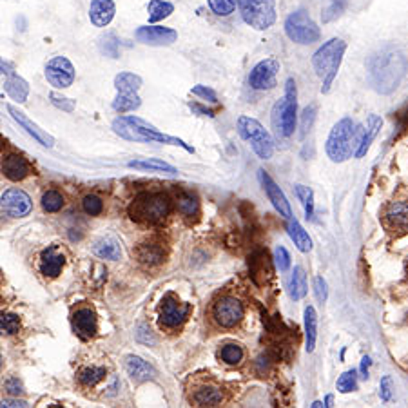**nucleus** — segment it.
Segmentation results:
<instances>
[{"label": "nucleus", "mask_w": 408, "mask_h": 408, "mask_svg": "<svg viewBox=\"0 0 408 408\" xmlns=\"http://www.w3.org/2000/svg\"><path fill=\"white\" fill-rule=\"evenodd\" d=\"M368 82L381 95H390L408 71V59L396 46H387L368 59L366 64Z\"/></svg>", "instance_id": "1"}, {"label": "nucleus", "mask_w": 408, "mask_h": 408, "mask_svg": "<svg viewBox=\"0 0 408 408\" xmlns=\"http://www.w3.org/2000/svg\"><path fill=\"white\" fill-rule=\"evenodd\" d=\"M111 129L116 136L127 140V142H140V143H165V145H176L181 148L184 151L191 152L193 155L194 148H191L189 143H186L178 136H171L162 133L160 129H156L152 124H149L148 120H143L140 116H118L114 118L113 124H111Z\"/></svg>", "instance_id": "2"}, {"label": "nucleus", "mask_w": 408, "mask_h": 408, "mask_svg": "<svg viewBox=\"0 0 408 408\" xmlns=\"http://www.w3.org/2000/svg\"><path fill=\"white\" fill-rule=\"evenodd\" d=\"M361 129L363 127H358L352 122V118H341L340 122L330 129L325 151L334 164L347 162L356 152Z\"/></svg>", "instance_id": "3"}, {"label": "nucleus", "mask_w": 408, "mask_h": 408, "mask_svg": "<svg viewBox=\"0 0 408 408\" xmlns=\"http://www.w3.org/2000/svg\"><path fill=\"white\" fill-rule=\"evenodd\" d=\"M345 51L347 44L343 42L341 38H330V40L325 42L320 49L316 51L314 56H312V66H314L316 75L323 78L321 93H328L330 88H332V82L336 80Z\"/></svg>", "instance_id": "4"}, {"label": "nucleus", "mask_w": 408, "mask_h": 408, "mask_svg": "<svg viewBox=\"0 0 408 408\" xmlns=\"http://www.w3.org/2000/svg\"><path fill=\"white\" fill-rule=\"evenodd\" d=\"M296 124H298V91L296 82L289 78L285 84V95L272 107V126L276 135L289 138L294 135Z\"/></svg>", "instance_id": "5"}, {"label": "nucleus", "mask_w": 408, "mask_h": 408, "mask_svg": "<svg viewBox=\"0 0 408 408\" xmlns=\"http://www.w3.org/2000/svg\"><path fill=\"white\" fill-rule=\"evenodd\" d=\"M171 212V200L164 193H142L129 207V216L140 223H160Z\"/></svg>", "instance_id": "6"}, {"label": "nucleus", "mask_w": 408, "mask_h": 408, "mask_svg": "<svg viewBox=\"0 0 408 408\" xmlns=\"http://www.w3.org/2000/svg\"><path fill=\"white\" fill-rule=\"evenodd\" d=\"M236 129H238V135L241 138L251 142V148L256 152L258 158H261V160L272 158L274 151H276V142H274L269 131L261 126L258 120L251 116H240L238 124H236Z\"/></svg>", "instance_id": "7"}, {"label": "nucleus", "mask_w": 408, "mask_h": 408, "mask_svg": "<svg viewBox=\"0 0 408 408\" xmlns=\"http://www.w3.org/2000/svg\"><path fill=\"white\" fill-rule=\"evenodd\" d=\"M241 18L245 24L258 31L269 30L276 22V2L274 0H238Z\"/></svg>", "instance_id": "8"}, {"label": "nucleus", "mask_w": 408, "mask_h": 408, "mask_svg": "<svg viewBox=\"0 0 408 408\" xmlns=\"http://www.w3.org/2000/svg\"><path fill=\"white\" fill-rule=\"evenodd\" d=\"M285 33L291 38L292 42L307 46V44H314L320 40L321 31L318 28L312 17L305 9H298L292 11L285 20Z\"/></svg>", "instance_id": "9"}, {"label": "nucleus", "mask_w": 408, "mask_h": 408, "mask_svg": "<svg viewBox=\"0 0 408 408\" xmlns=\"http://www.w3.org/2000/svg\"><path fill=\"white\" fill-rule=\"evenodd\" d=\"M245 307L238 298L232 296H223L212 307V318L216 323L223 328H232L244 320Z\"/></svg>", "instance_id": "10"}, {"label": "nucleus", "mask_w": 408, "mask_h": 408, "mask_svg": "<svg viewBox=\"0 0 408 408\" xmlns=\"http://www.w3.org/2000/svg\"><path fill=\"white\" fill-rule=\"evenodd\" d=\"M75 68L66 56H53L46 64V78L53 88L68 89L75 82Z\"/></svg>", "instance_id": "11"}, {"label": "nucleus", "mask_w": 408, "mask_h": 408, "mask_svg": "<svg viewBox=\"0 0 408 408\" xmlns=\"http://www.w3.org/2000/svg\"><path fill=\"white\" fill-rule=\"evenodd\" d=\"M0 205H2V212L9 218H25L33 210V202H31L30 194L22 189L4 191L2 198H0Z\"/></svg>", "instance_id": "12"}, {"label": "nucleus", "mask_w": 408, "mask_h": 408, "mask_svg": "<svg viewBox=\"0 0 408 408\" xmlns=\"http://www.w3.org/2000/svg\"><path fill=\"white\" fill-rule=\"evenodd\" d=\"M280 71V62L276 59H265L258 62L248 75V84L256 91H269L276 85V75Z\"/></svg>", "instance_id": "13"}, {"label": "nucleus", "mask_w": 408, "mask_h": 408, "mask_svg": "<svg viewBox=\"0 0 408 408\" xmlns=\"http://www.w3.org/2000/svg\"><path fill=\"white\" fill-rule=\"evenodd\" d=\"M258 178H260L261 187H263L265 194L269 196L274 209L280 212V216H283L285 220L294 218V216H292V207H291V203H289V200H287L285 193H283V191L280 189L278 184L270 178V174L265 173L263 169H260V171H258Z\"/></svg>", "instance_id": "14"}, {"label": "nucleus", "mask_w": 408, "mask_h": 408, "mask_svg": "<svg viewBox=\"0 0 408 408\" xmlns=\"http://www.w3.org/2000/svg\"><path fill=\"white\" fill-rule=\"evenodd\" d=\"M191 305L180 304L173 296H165L160 307V323L167 328L180 327L189 318Z\"/></svg>", "instance_id": "15"}, {"label": "nucleus", "mask_w": 408, "mask_h": 408, "mask_svg": "<svg viewBox=\"0 0 408 408\" xmlns=\"http://www.w3.org/2000/svg\"><path fill=\"white\" fill-rule=\"evenodd\" d=\"M136 40L148 46H171L176 42L178 33L165 25H140L135 33Z\"/></svg>", "instance_id": "16"}, {"label": "nucleus", "mask_w": 408, "mask_h": 408, "mask_svg": "<svg viewBox=\"0 0 408 408\" xmlns=\"http://www.w3.org/2000/svg\"><path fill=\"white\" fill-rule=\"evenodd\" d=\"M8 113L11 114V118L15 120V122L18 124V126L22 127V129L28 133V135L31 136V138L35 140L37 143H40L42 148H47L51 149L53 145H55V138L47 133V131L40 129V127L37 126V124L33 122V120H30V118L25 116V113H22V111H18L15 105L8 104Z\"/></svg>", "instance_id": "17"}, {"label": "nucleus", "mask_w": 408, "mask_h": 408, "mask_svg": "<svg viewBox=\"0 0 408 408\" xmlns=\"http://www.w3.org/2000/svg\"><path fill=\"white\" fill-rule=\"evenodd\" d=\"M383 218L388 231L397 234L408 232V200H392L385 209Z\"/></svg>", "instance_id": "18"}, {"label": "nucleus", "mask_w": 408, "mask_h": 408, "mask_svg": "<svg viewBox=\"0 0 408 408\" xmlns=\"http://www.w3.org/2000/svg\"><path fill=\"white\" fill-rule=\"evenodd\" d=\"M73 330L82 340H91L98 332V318L93 308H78L73 314Z\"/></svg>", "instance_id": "19"}, {"label": "nucleus", "mask_w": 408, "mask_h": 408, "mask_svg": "<svg viewBox=\"0 0 408 408\" xmlns=\"http://www.w3.org/2000/svg\"><path fill=\"white\" fill-rule=\"evenodd\" d=\"M381 127H383V120H381V116H378V114H371V116L366 118V126L361 129L358 148H356V152H354L356 158H363V156L368 152V149L372 148V143H374L376 136L379 135Z\"/></svg>", "instance_id": "20"}, {"label": "nucleus", "mask_w": 408, "mask_h": 408, "mask_svg": "<svg viewBox=\"0 0 408 408\" xmlns=\"http://www.w3.org/2000/svg\"><path fill=\"white\" fill-rule=\"evenodd\" d=\"M64 265H66V256L59 251L56 245H51L46 251H42L40 256V272L46 278H56L62 272Z\"/></svg>", "instance_id": "21"}, {"label": "nucleus", "mask_w": 408, "mask_h": 408, "mask_svg": "<svg viewBox=\"0 0 408 408\" xmlns=\"http://www.w3.org/2000/svg\"><path fill=\"white\" fill-rule=\"evenodd\" d=\"M2 173H4V176L8 178V180L20 181L31 173V165L24 156L13 152V155L4 156V160H2Z\"/></svg>", "instance_id": "22"}, {"label": "nucleus", "mask_w": 408, "mask_h": 408, "mask_svg": "<svg viewBox=\"0 0 408 408\" xmlns=\"http://www.w3.org/2000/svg\"><path fill=\"white\" fill-rule=\"evenodd\" d=\"M116 13V6L113 0H93L89 6V18L97 28L109 25Z\"/></svg>", "instance_id": "23"}, {"label": "nucleus", "mask_w": 408, "mask_h": 408, "mask_svg": "<svg viewBox=\"0 0 408 408\" xmlns=\"http://www.w3.org/2000/svg\"><path fill=\"white\" fill-rule=\"evenodd\" d=\"M124 366H126L127 374L133 381H148V379L155 378L156 374L155 368L145 359H142L140 356H133V354L124 359Z\"/></svg>", "instance_id": "24"}, {"label": "nucleus", "mask_w": 408, "mask_h": 408, "mask_svg": "<svg viewBox=\"0 0 408 408\" xmlns=\"http://www.w3.org/2000/svg\"><path fill=\"white\" fill-rule=\"evenodd\" d=\"M135 254L140 263L148 267H156L165 261V251L158 244H142Z\"/></svg>", "instance_id": "25"}, {"label": "nucleus", "mask_w": 408, "mask_h": 408, "mask_svg": "<svg viewBox=\"0 0 408 408\" xmlns=\"http://www.w3.org/2000/svg\"><path fill=\"white\" fill-rule=\"evenodd\" d=\"M127 167L136 169V171H155V173H167V174H178V169L174 165L167 164V162L160 160V158H136L127 164Z\"/></svg>", "instance_id": "26"}, {"label": "nucleus", "mask_w": 408, "mask_h": 408, "mask_svg": "<svg viewBox=\"0 0 408 408\" xmlns=\"http://www.w3.org/2000/svg\"><path fill=\"white\" fill-rule=\"evenodd\" d=\"M248 267H251V276H253L254 282L260 285V276L263 278V282L270 278L272 274V269H270V260L267 256L265 251H256V253L251 256V261H248Z\"/></svg>", "instance_id": "27"}, {"label": "nucleus", "mask_w": 408, "mask_h": 408, "mask_svg": "<svg viewBox=\"0 0 408 408\" xmlns=\"http://www.w3.org/2000/svg\"><path fill=\"white\" fill-rule=\"evenodd\" d=\"M287 232L291 236V240L294 241L296 247L301 251V253H311L312 251V240L308 232L305 231L304 225L298 222L296 218L287 220Z\"/></svg>", "instance_id": "28"}, {"label": "nucleus", "mask_w": 408, "mask_h": 408, "mask_svg": "<svg viewBox=\"0 0 408 408\" xmlns=\"http://www.w3.org/2000/svg\"><path fill=\"white\" fill-rule=\"evenodd\" d=\"M4 89L6 93H8L13 100H17L18 104H24V102L28 100V97H30V84H28L22 76L15 75V73L6 76Z\"/></svg>", "instance_id": "29"}, {"label": "nucleus", "mask_w": 408, "mask_h": 408, "mask_svg": "<svg viewBox=\"0 0 408 408\" xmlns=\"http://www.w3.org/2000/svg\"><path fill=\"white\" fill-rule=\"evenodd\" d=\"M95 256L102 258V260H111L116 261L122 256V248L118 245V241L114 238H98L97 241L91 247Z\"/></svg>", "instance_id": "30"}, {"label": "nucleus", "mask_w": 408, "mask_h": 408, "mask_svg": "<svg viewBox=\"0 0 408 408\" xmlns=\"http://www.w3.org/2000/svg\"><path fill=\"white\" fill-rule=\"evenodd\" d=\"M305 343L307 352H314L316 341H318V314L312 305L305 308Z\"/></svg>", "instance_id": "31"}, {"label": "nucleus", "mask_w": 408, "mask_h": 408, "mask_svg": "<svg viewBox=\"0 0 408 408\" xmlns=\"http://www.w3.org/2000/svg\"><path fill=\"white\" fill-rule=\"evenodd\" d=\"M289 294L294 301H299L307 296V274H305L304 267H294L291 276V282H289Z\"/></svg>", "instance_id": "32"}, {"label": "nucleus", "mask_w": 408, "mask_h": 408, "mask_svg": "<svg viewBox=\"0 0 408 408\" xmlns=\"http://www.w3.org/2000/svg\"><path fill=\"white\" fill-rule=\"evenodd\" d=\"M142 84V76L135 75V73L124 71L114 76V88L118 93H138Z\"/></svg>", "instance_id": "33"}, {"label": "nucleus", "mask_w": 408, "mask_h": 408, "mask_svg": "<svg viewBox=\"0 0 408 408\" xmlns=\"http://www.w3.org/2000/svg\"><path fill=\"white\" fill-rule=\"evenodd\" d=\"M222 390L216 387H200L198 390L193 394V401L198 404V407H216L218 403H222Z\"/></svg>", "instance_id": "34"}, {"label": "nucleus", "mask_w": 408, "mask_h": 408, "mask_svg": "<svg viewBox=\"0 0 408 408\" xmlns=\"http://www.w3.org/2000/svg\"><path fill=\"white\" fill-rule=\"evenodd\" d=\"M140 105H142V100H140L138 93H118L113 100V109L120 114L138 109Z\"/></svg>", "instance_id": "35"}, {"label": "nucleus", "mask_w": 408, "mask_h": 408, "mask_svg": "<svg viewBox=\"0 0 408 408\" xmlns=\"http://www.w3.org/2000/svg\"><path fill=\"white\" fill-rule=\"evenodd\" d=\"M176 207L180 215L187 216V218H193V216L198 215L200 202H198V198L193 196L191 193H178Z\"/></svg>", "instance_id": "36"}, {"label": "nucleus", "mask_w": 408, "mask_h": 408, "mask_svg": "<svg viewBox=\"0 0 408 408\" xmlns=\"http://www.w3.org/2000/svg\"><path fill=\"white\" fill-rule=\"evenodd\" d=\"M174 11V6L167 0H151L148 6V13H149V22H160L164 18H167L171 13Z\"/></svg>", "instance_id": "37"}, {"label": "nucleus", "mask_w": 408, "mask_h": 408, "mask_svg": "<svg viewBox=\"0 0 408 408\" xmlns=\"http://www.w3.org/2000/svg\"><path fill=\"white\" fill-rule=\"evenodd\" d=\"M105 374H107V371H105L104 366H85L84 371L78 374V381H80L82 387H97L102 379L105 378Z\"/></svg>", "instance_id": "38"}, {"label": "nucleus", "mask_w": 408, "mask_h": 408, "mask_svg": "<svg viewBox=\"0 0 408 408\" xmlns=\"http://www.w3.org/2000/svg\"><path fill=\"white\" fill-rule=\"evenodd\" d=\"M294 193H296V196H298L299 202H301V205H304L307 220L314 218V191H312L311 187L296 186Z\"/></svg>", "instance_id": "39"}, {"label": "nucleus", "mask_w": 408, "mask_h": 408, "mask_svg": "<svg viewBox=\"0 0 408 408\" xmlns=\"http://www.w3.org/2000/svg\"><path fill=\"white\" fill-rule=\"evenodd\" d=\"M220 359L227 365H238L244 359V349L236 343H229V345H223L220 350Z\"/></svg>", "instance_id": "40"}, {"label": "nucleus", "mask_w": 408, "mask_h": 408, "mask_svg": "<svg viewBox=\"0 0 408 408\" xmlns=\"http://www.w3.org/2000/svg\"><path fill=\"white\" fill-rule=\"evenodd\" d=\"M42 209L46 212H59L64 207V196L55 189H49L42 194Z\"/></svg>", "instance_id": "41"}, {"label": "nucleus", "mask_w": 408, "mask_h": 408, "mask_svg": "<svg viewBox=\"0 0 408 408\" xmlns=\"http://www.w3.org/2000/svg\"><path fill=\"white\" fill-rule=\"evenodd\" d=\"M358 387V371H347L337 378L336 388L341 394H349V392L356 390Z\"/></svg>", "instance_id": "42"}, {"label": "nucleus", "mask_w": 408, "mask_h": 408, "mask_svg": "<svg viewBox=\"0 0 408 408\" xmlns=\"http://www.w3.org/2000/svg\"><path fill=\"white\" fill-rule=\"evenodd\" d=\"M210 11L218 15V17H229L231 13H234L238 0H207Z\"/></svg>", "instance_id": "43"}, {"label": "nucleus", "mask_w": 408, "mask_h": 408, "mask_svg": "<svg viewBox=\"0 0 408 408\" xmlns=\"http://www.w3.org/2000/svg\"><path fill=\"white\" fill-rule=\"evenodd\" d=\"M0 328L2 332L8 334V336H13L20 330V318L17 314H11V312H4L2 318H0Z\"/></svg>", "instance_id": "44"}, {"label": "nucleus", "mask_w": 408, "mask_h": 408, "mask_svg": "<svg viewBox=\"0 0 408 408\" xmlns=\"http://www.w3.org/2000/svg\"><path fill=\"white\" fill-rule=\"evenodd\" d=\"M274 265L280 272H287V270L291 269V254L287 251L283 245H278V247L274 248Z\"/></svg>", "instance_id": "45"}, {"label": "nucleus", "mask_w": 408, "mask_h": 408, "mask_svg": "<svg viewBox=\"0 0 408 408\" xmlns=\"http://www.w3.org/2000/svg\"><path fill=\"white\" fill-rule=\"evenodd\" d=\"M82 209L88 212L89 216H98L102 215V210H104V202L102 198H98L97 194H88L82 200Z\"/></svg>", "instance_id": "46"}, {"label": "nucleus", "mask_w": 408, "mask_h": 408, "mask_svg": "<svg viewBox=\"0 0 408 408\" xmlns=\"http://www.w3.org/2000/svg\"><path fill=\"white\" fill-rule=\"evenodd\" d=\"M49 100L55 107L66 111V113H73V111H75V100H71V98L68 97H62V95L55 93V91L49 95Z\"/></svg>", "instance_id": "47"}, {"label": "nucleus", "mask_w": 408, "mask_h": 408, "mask_svg": "<svg viewBox=\"0 0 408 408\" xmlns=\"http://www.w3.org/2000/svg\"><path fill=\"white\" fill-rule=\"evenodd\" d=\"M343 9H345V0H332V4L323 11V22H330L337 18Z\"/></svg>", "instance_id": "48"}, {"label": "nucleus", "mask_w": 408, "mask_h": 408, "mask_svg": "<svg viewBox=\"0 0 408 408\" xmlns=\"http://www.w3.org/2000/svg\"><path fill=\"white\" fill-rule=\"evenodd\" d=\"M314 294L320 304H325L328 299V285L327 282H325V278H321V276H316L314 278Z\"/></svg>", "instance_id": "49"}, {"label": "nucleus", "mask_w": 408, "mask_h": 408, "mask_svg": "<svg viewBox=\"0 0 408 408\" xmlns=\"http://www.w3.org/2000/svg\"><path fill=\"white\" fill-rule=\"evenodd\" d=\"M136 340L143 343V345H155L156 343L155 334L151 332V328L148 325H138V328H136Z\"/></svg>", "instance_id": "50"}, {"label": "nucleus", "mask_w": 408, "mask_h": 408, "mask_svg": "<svg viewBox=\"0 0 408 408\" xmlns=\"http://www.w3.org/2000/svg\"><path fill=\"white\" fill-rule=\"evenodd\" d=\"M191 93L196 95V97L203 98V100L210 102V104H216L218 102V97H216V93L212 91L210 88H207V85H196V88L191 89Z\"/></svg>", "instance_id": "51"}, {"label": "nucleus", "mask_w": 408, "mask_h": 408, "mask_svg": "<svg viewBox=\"0 0 408 408\" xmlns=\"http://www.w3.org/2000/svg\"><path fill=\"white\" fill-rule=\"evenodd\" d=\"M392 385L394 383H392L390 376H385V378L379 381V397H381V401H385V403L392 400V394H394V392H392Z\"/></svg>", "instance_id": "52"}, {"label": "nucleus", "mask_w": 408, "mask_h": 408, "mask_svg": "<svg viewBox=\"0 0 408 408\" xmlns=\"http://www.w3.org/2000/svg\"><path fill=\"white\" fill-rule=\"evenodd\" d=\"M316 118V105H311L304 111V116H301V136L307 135V131H311L312 122Z\"/></svg>", "instance_id": "53"}, {"label": "nucleus", "mask_w": 408, "mask_h": 408, "mask_svg": "<svg viewBox=\"0 0 408 408\" xmlns=\"http://www.w3.org/2000/svg\"><path fill=\"white\" fill-rule=\"evenodd\" d=\"M4 388L8 390L9 396H20V394H24V387H22L20 379H18V378H8V379H6Z\"/></svg>", "instance_id": "54"}, {"label": "nucleus", "mask_w": 408, "mask_h": 408, "mask_svg": "<svg viewBox=\"0 0 408 408\" xmlns=\"http://www.w3.org/2000/svg\"><path fill=\"white\" fill-rule=\"evenodd\" d=\"M189 109L193 111V113H198L202 114V116H209V118H215L216 113L212 109H207V107H203V105L196 104V102H189Z\"/></svg>", "instance_id": "55"}, {"label": "nucleus", "mask_w": 408, "mask_h": 408, "mask_svg": "<svg viewBox=\"0 0 408 408\" xmlns=\"http://www.w3.org/2000/svg\"><path fill=\"white\" fill-rule=\"evenodd\" d=\"M0 407L2 408H25V407H30V404H28V401H24V400H11V397H6V400H2Z\"/></svg>", "instance_id": "56"}, {"label": "nucleus", "mask_w": 408, "mask_h": 408, "mask_svg": "<svg viewBox=\"0 0 408 408\" xmlns=\"http://www.w3.org/2000/svg\"><path fill=\"white\" fill-rule=\"evenodd\" d=\"M372 359L368 358V356H365V358L361 359V366H359V372H361V378H368V366H371Z\"/></svg>", "instance_id": "57"}, {"label": "nucleus", "mask_w": 408, "mask_h": 408, "mask_svg": "<svg viewBox=\"0 0 408 408\" xmlns=\"http://www.w3.org/2000/svg\"><path fill=\"white\" fill-rule=\"evenodd\" d=\"M2 75H13V66L9 62H6V60H2Z\"/></svg>", "instance_id": "58"}, {"label": "nucleus", "mask_w": 408, "mask_h": 408, "mask_svg": "<svg viewBox=\"0 0 408 408\" xmlns=\"http://www.w3.org/2000/svg\"><path fill=\"white\" fill-rule=\"evenodd\" d=\"M332 401H334V396H332V394H328V396L325 397L323 404H325V407H327V408H330V407H332Z\"/></svg>", "instance_id": "59"}, {"label": "nucleus", "mask_w": 408, "mask_h": 408, "mask_svg": "<svg viewBox=\"0 0 408 408\" xmlns=\"http://www.w3.org/2000/svg\"><path fill=\"white\" fill-rule=\"evenodd\" d=\"M311 407H312V408H320V407H325V404L321 403V401H314V403H312Z\"/></svg>", "instance_id": "60"}]
</instances>
